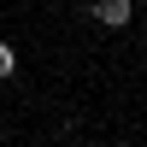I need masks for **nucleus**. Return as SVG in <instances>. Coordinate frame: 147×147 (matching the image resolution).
I'll return each mask as SVG.
<instances>
[{"label": "nucleus", "mask_w": 147, "mask_h": 147, "mask_svg": "<svg viewBox=\"0 0 147 147\" xmlns=\"http://www.w3.org/2000/svg\"><path fill=\"white\" fill-rule=\"evenodd\" d=\"M12 71H18V53H12V47H6V41H0V82H6V77H12Z\"/></svg>", "instance_id": "nucleus-2"}, {"label": "nucleus", "mask_w": 147, "mask_h": 147, "mask_svg": "<svg viewBox=\"0 0 147 147\" xmlns=\"http://www.w3.org/2000/svg\"><path fill=\"white\" fill-rule=\"evenodd\" d=\"M88 18L100 24V30H124V24L136 18V0H94V6H88Z\"/></svg>", "instance_id": "nucleus-1"}]
</instances>
